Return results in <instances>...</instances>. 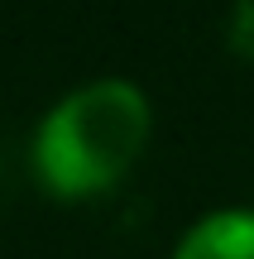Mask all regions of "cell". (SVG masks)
I'll list each match as a JSON object with an SVG mask.
<instances>
[{
  "label": "cell",
  "instance_id": "cell-3",
  "mask_svg": "<svg viewBox=\"0 0 254 259\" xmlns=\"http://www.w3.org/2000/svg\"><path fill=\"white\" fill-rule=\"evenodd\" d=\"M230 38H235L240 48H254V0H245L235 15V29H230Z\"/></svg>",
  "mask_w": 254,
  "mask_h": 259
},
{
  "label": "cell",
  "instance_id": "cell-1",
  "mask_svg": "<svg viewBox=\"0 0 254 259\" xmlns=\"http://www.w3.org/2000/svg\"><path fill=\"white\" fill-rule=\"evenodd\" d=\"M149 101L134 82H86L48 111L34 144V168L53 197H96L115 187L149 144Z\"/></svg>",
  "mask_w": 254,
  "mask_h": 259
},
{
  "label": "cell",
  "instance_id": "cell-2",
  "mask_svg": "<svg viewBox=\"0 0 254 259\" xmlns=\"http://www.w3.org/2000/svg\"><path fill=\"white\" fill-rule=\"evenodd\" d=\"M173 259H254V211H211L178 240Z\"/></svg>",
  "mask_w": 254,
  "mask_h": 259
}]
</instances>
